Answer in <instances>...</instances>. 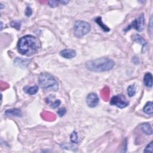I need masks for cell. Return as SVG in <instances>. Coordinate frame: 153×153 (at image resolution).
I'll use <instances>...</instances> for the list:
<instances>
[{
	"label": "cell",
	"instance_id": "obj_9",
	"mask_svg": "<svg viewBox=\"0 0 153 153\" xmlns=\"http://www.w3.org/2000/svg\"><path fill=\"white\" fill-rule=\"evenodd\" d=\"M6 116H15V117H22V113L21 110L17 108H12L6 110L5 112Z\"/></svg>",
	"mask_w": 153,
	"mask_h": 153
},
{
	"label": "cell",
	"instance_id": "obj_22",
	"mask_svg": "<svg viewBox=\"0 0 153 153\" xmlns=\"http://www.w3.org/2000/svg\"><path fill=\"white\" fill-rule=\"evenodd\" d=\"M66 108H60L57 111V114L60 117H63L66 114Z\"/></svg>",
	"mask_w": 153,
	"mask_h": 153
},
{
	"label": "cell",
	"instance_id": "obj_10",
	"mask_svg": "<svg viewBox=\"0 0 153 153\" xmlns=\"http://www.w3.org/2000/svg\"><path fill=\"white\" fill-rule=\"evenodd\" d=\"M144 83L146 87L152 88V75L150 72L146 73L144 77Z\"/></svg>",
	"mask_w": 153,
	"mask_h": 153
},
{
	"label": "cell",
	"instance_id": "obj_24",
	"mask_svg": "<svg viewBox=\"0 0 153 153\" xmlns=\"http://www.w3.org/2000/svg\"><path fill=\"white\" fill-rule=\"evenodd\" d=\"M68 3H69L68 1H64V0H63V1H59V3H61V4H63V5L67 4Z\"/></svg>",
	"mask_w": 153,
	"mask_h": 153
},
{
	"label": "cell",
	"instance_id": "obj_5",
	"mask_svg": "<svg viewBox=\"0 0 153 153\" xmlns=\"http://www.w3.org/2000/svg\"><path fill=\"white\" fill-rule=\"evenodd\" d=\"M145 23L144 15L141 14L139 17L136 18L129 26L128 28L124 29V31H128L131 28H134L138 32H141L144 29Z\"/></svg>",
	"mask_w": 153,
	"mask_h": 153
},
{
	"label": "cell",
	"instance_id": "obj_11",
	"mask_svg": "<svg viewBox=\"0 0 153 153\" xmlns=\"http://www.w3.org/2000/svg\"><path fill=\"white\" fill-rule=\"evenodd\" d=\"M141 128L142 131L146 135H151L152 134V128L150 123H145L141 125Z\"/></svg>",
	"mask_w": 153,
	"mask_h": 153
},
{
	"label": "cell",
	"instance_id": "obj_16",
	"mask_svg": "<svg viewBox=\"0 0 153 153\" xmlns=\"http://www.w3.org/2000/svg\"><path fill=\"white\" fill-rule=\"evenodd\" d=\"M70 139H71V142L73 144H78L79 142V139H78V136L77 132L75 131L73 132L71 136H70Z\"/></svg>",
	"mask_w": 153,
	"mask_h": 153
},
{
	"label": "cell",
	"instance_id": "obj_4",
	"mask_svg": "<svg viewBox=\"0 0 153 153\" xmlns=\"http://www.w3.org/2000/svg\"><path fill=\"white\" fill-rule=\"evenodd\" d=\"M90 25L85 21H77L74 26V34L77 38H81L90 31Z\"/></svg>",
	"mask_w": 153,
	"mask_h": 153
},
{
	"label": "cell",
	"instance_id": "obj_13",
	"mask_svg": "<svg viewBox=\"0 0 153 153\" xmlns=\"http://www.w3.org/2000/svg\"><path fill=\"white\" fill-rule=\"evenodd\" d=\"M132 39L133 41L141 44L142 46H144L147 44V42H146L145 39L141 35H139L138 34H135V35H132Z\"/></svg>",
	"mask_w": 153,
	"mask_h": 153
},
{
	"label": "cell",
	"instance_id": "obj_26",
	"mask_svg": "<svg viewBox=\"0 0 153 153\" xmlns=\"http://www.w3.org/2000/svg\"><path fill=\"white\" fill-rule=\"evenodd\" d=\"M1 29L2 30L3 29V22H1Z\"/></svg>",
	"mask_w": 153,
	"mask_h": 153
},
{
	"label": "cell",
	"instance_id": "obj_18",
	"mask_svg": "<svg viewBox=\"0 0 153 153\" xmlns=\"http://www.w3.org/2000/svg\"><path fill=\"white\" fill-rule=\"evenodd\" d=\"M10 25L11 27L16 29L17 30H20V29H21V23L18 21H13L11 22Z\"/></svg>",
	"mask_w": 153,
	"mask_h": 153
},
{
	"label": "cell",
	"instance_id": "obj_12",
	"mask_svg": "<svg viewBox=\"0 0 153 153\" xmlns=\"http://www.w3.org/2000/svg\"><path fill=\"white\" fill-rule=\"evenodd\" d=\"M23 90L27 94H29L31 95H34V94H37L38 90V86L37 85L32 86V87L25 86V87L23 88Z\"/></svg>",
	"mask_w": 153,
	"mask_h": 153
},
{
	"label": "cell",
	"instance_id": "obj_23",
	"mask_svg": "<svg viewBox=\"0 0 153 153\" xmlns=\"http://www.w3.org/2000/svg\"><path fill=\"white\" fill-rule=\"evenodd\" d=\"M32 14V10L29 7H27L25 10V15L27 17H30Z\"/></svg>",
	"mask_w": 153,
	"mask_h": 153
},
{
	"label": "cell",
	"instance_id": "obj_6",
	"mask_svg": "<svg viewBox=\"0 0 153 153\" xmlns=\"http://www.w3.org/2000/svg\"><path fill=\"white\" fill-rule=\"evenodd\" d=\"M110 104L111 105L116 106L119 108H124L129 105V102L126 100L124 95H117L111 99Z\"/></svg>",
	"mask_w": 153,
	"mask_h": 153
},
{
	"label": "cell",
	"instance_id": "obj_21",
	"mask_svg": "<svg viewBox=\"0 0 153 153\" xmlns=\"http://www.w3.org/2000/svg\"><path fill=\"white\" fill-rule=\"evenodd\" d=\"M59 3V1H48L49 5L51 8H55L58 6V4Z\"/></svg>",
	"mask_w": 153,
	"mask_h": 153
},
{
	"label": "cell",
	"instance_id": "obj_7",
	"mask_svg": "<svg viewBox=\"0 0 153 153\" xmlns=\"http://www.w3.org/2000/svg\"><path fill=\"white\" fill-rule=\"evenodd\" d=\"M99 99L98 95L95 93H91L86 98V103L90 108H95L98 105Z\"/></svg>",
	"mask_w": 153,
	"mask_h": 153
},
{
	"label": "cell",
	"instance_id": "obj_19",
	"mask_svg": "<svg viewBox=\"0 0 153 153\" xmlns=\"http://www.w3.org/2000/svg\"><path fill=\"white\" fill-rule=\"evenodd\" d=\"M153 142H151L147 147H145V150H144V152H152L153 151Z\"/></svg>",
	"mask_w": 153,
	"mask_h": 153
},
{
	"label": "cell",
	"instance_id": "obj_25",
	"mask_svg": "<svg viewBox=\"0 0 153 153\" xmlns=\"http://www.w3.org/2000/svg\"><path fill=\"white\" fill-rule=\"evenodd\" d=\"M1 5V9L2 10L3 8V5L2 4H1V5Z\"/></svg>",
	"mask_w": 153,
	"mask_h": 153
},
{
	"label": "cell",
	"instance_id": "obj_8",
	"mask_svg": "<svg viewBox=\"0 0 153 153\" xmlns=\"http://www.w3.org/2000/svg\"><path fill=\"white\" fill-rule=\"evenodd\" d=\"M60 55L65 59H72L75 57L76 52L73 49H64L60 52Z\"/></svg>",
	"mask_w": 153,
	"mask_h": 153
},
{
	"label": "cell",
	"instance_id": "obj_20",
	"mask_svg": "<svg viewBox=\"0 0 153 153\" xmlns=\"http://www.w3.org/2000/svg\"><path fill=\"white\" fill-rule=\"evenodd\" d=\"M61 101H60V100H58V99H57V100H55L53 102H51L50 104V107L52 108H56L57 107H58V106L61 105Z\"/></svg>",
	"mask_w": 153,
	"mask_h": 153
},
{
	"label": "cell",
	"instance_id": "obj_14",
	"mask_svg": "<svg viewBox=\"0 0 153 153\" xmlns=\"http://www.w3.org/2000/svg\"><path fill=\"white\" fill-rule=\"evenodd\" d=\"M143 111L146 114L152 115L153 114V110H152V102L151 101L148 102L145 104L144 107L143 108Z\"/></svg>",
	"mask_w": 153,
	"mask_h": 153
},
{
	"label": "cell",
	"instance_id": "obj_3",
	"mask_svg": "<svg viewBox=\"0 0 153 153\" xmlns=\"http://www.w3.org/2000/svg\"><path fill=\"white\" fill-rule=\"evenodd\" d=\"M38 84L43 89L56 91L58 83L55 77L47 72H43L38 77Z\"/></svg>",
	"mask_w": 153,
	"mask_h": 153
},
{
	"label": "cell",
	"instance_id": "obj_15",
	"mask_svg": "<svg viewBox=\"0 0 153 153\" xmlns=\"http://www.w3.org/2000/svg\"><path fill=\"white\" fill-rule=\"evenodd\" d=\"M95 22L101 26V28L105 31V32H109L110 31V29L107 27L105 24L103 23L102 21V18L101 17H99L95 19Z\"/></svg>",
	"mask_w": 153,
	"mask_h": 153
},
{
	"label": "cell",
	"instance_id": "obj_1",
	"mask_svg": "<svg viewBox=\"0 0 153 153\" xmlns=\"http://www.w3.org/2000/svg\"><path fill=\"white\" fill-rule=\"evenodd\" d=\"M41 47V42L33 35H27L22 37L17 43L18 51L21 55L31 56L37 53Z\"/></svg>",
	"mask_w": 153,
	"mask_h": 153
},
{
	"label": "cell",
	"instance_id": "obj_2",
	"mask_svg": "<svg viewBox=\"0 0 153 153\" xmlns=\"http://www.w3.org/2000/svg\"><path fill=\"white\" fill-rule=\"evenodd\" d=\"M115 65V62L108 57H101L90 60L86 63L88 69L94 72H105L112 69Z\"/></svg>",
	"mask_w": 153,
	"mask_h": 153
},
{
	"label": "cell",
	"instance_id": "obj_17",
	"mask_svg": "<svg viewBox=\"0 0 153 153\" xmlns=\"http://www.w3.org/2000/svg\"><path fill=\"white\" fill-rule=\"evenodd\" d=\"M128 94L129 96L132 97L136 94V88L135 85H130L128 88Z\"/></svg>",
	"mask_w": 153,
	"mask_h": 153
}]
</instances>
